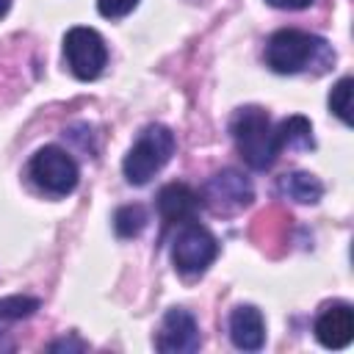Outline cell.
Segmentation results:
<instances>
[{"instance_id":"cell-1","label":"cell","mask_w":354,"mask_h":354,"mask_svg":"<svg viewBox=\"0 0 354 354\" xmlns=\"http://www.w3.org/2000/svg\"><path fill=\"white\" fill-rule=\"evenodd\" d=\"M266 64L277 75H299L310 66H315L318 72H326L335 64V53L324 39L313 33L282 28L266 44Z\"/></svg>"},{"instance_id":"cell-2","label":"cell","mask_w":354,"mask_h":354,"mask_svg":"<svg viewBox=\"0 0 354 354\" xmlns=\"http://www.w3.org/2000/svg\"><path fill=\"white\" fill-rule=\"evenodd\" d=\"M230 133H232V141H235L241 158L246 160V166H252L257 171L271 169L277 155L282 152L268 113L257 105L238 108L232 122H230Z\"/></svg>"},{"instance_id":"cell-3","label":"cell","mask_w":354,"mask_h":354,"mask_svg":"<svg viewBox=\"0 0 354 354\" xmlns=\"http://www.w3.org/2000/svg\"><path fill=\"white\" fill-rule=\"evenodd\" d=\"M174 155V133L166 124H149L138 133L136 144L124 155L122 171L130 185H147Z\"/></svg>"},{"instance_id":"cell-4","label":"cell","mask_w":354,"mask_h":354,"mask_svg":"<svg viewBox=\"0 0 354 354\" xmlns=\"http://www.w3.org/2000/svg\"><path fill=\"white\" fill-rule=\"evenodd\" d=\"M28 177L33 180V185L50 196H66L77 188L80 171L77 163L72 160V155L61 147H41L30 163H28Z\"/></svg>"},{"instance_id":"cell-5","label":"cell","mask_w":354,"mask_h":354,"mask_svg":"<svg viewBox=\"0 0 354 354\" xmlns=\"http://www.w3.org/2000/svg\"><path fill=\"white\" fill-rule=\"evenodd\" d=\"M64 58L69 72L77 80H94L100 77V72L108 64V47L105 39L94 30V28H72L64 36Z\"/></svg>"},{"instance_id":"cell-6","label":"cell","mask_w":354,"mask_h":354,"mask_svg":"<svg viewBox=\"0 0 354 354\" xmlns=\"http://www.w3.org/2000/svg\"><path fill=\"white\" fill-rule=\"evenodd\" d=\"M218 254V241L199 224L185 221V227L177 232L171 243V263L185 277H199L207 271V266Z\"/></svg>"},{"instance_id":"cell-7","label":"cell","mask_w":354,"mask_h":354,"mask_svg":"<svg viewBox=\"0 0 354 354\" xmlns=\"http://www.w3.org/2000/svg\"><path fill=\"white\" fill-rule=\"evenodd\" d=\"M202 199L205 205L213 210V213H238L243 210L252 199H254V191H252V183L235 171V169H224L218 174H213L207 183H205V191H202Z\"/></svg>"},{"instance_id":"cell-8","label":"cell","mask_w":354,"mask_h":354,"mask_svg":"<svg viewBox=\"0 0 354 354\" xmlns=\"http://www.w3.org/2000/svg\"><path fill=\"white\" fill-rule=\"evenodd\" d=\"M158 351L163 354H191L202 346L199 337V326L194 321V315L183 307H171L166 310L163 321H160V332L155 337Z\"/></svg>"},{"instance_id":"cell-9","label":"cell","mask_w":354,"mask_h":354,"mask_svg":"<svg viewBox=\"0 0 354 354\" xmlns=\"http://www.w3.org/2000/svg\"><path fill=\"white\" fill-rule=\"evenodd\" d=\"M315 337L324 348H346L354 340V310L346 301L326 304L315 318Z\"/></svg>"},{"instance_id":"cell-10","label":"cell","mask_w":354,"mask_h":354,"mask_svg":"<svg viewBox=\"0 0 354 354\" xmlns=\"http://www.w3.org/2000/svg\"><path fill=\"white\" fill-rule=\"evenodd\" d=\"M230 340L241 351H257L266 343V321L263 313L252 304H238L230 313Z\"/></svg>"},{"instance_id":"cell-11","label":"cell","mask_w":354,"mask_h":354,"mask_svg":"<svg viewBox=\"0 0 354 354\" xmlns=\"http://www.w3.org/2000/svg\"><path fill=\"white\" fill-rule=\"evenodd\" d=\"M199 210V196L185 183H169L158 194V213L166 224H185Z\"/></svg>"},{"instance_id":"cell-12","label":"cell","mask_w":354,"mask_h":354,"mask_svg":"<svg viewBox=\"0 0 354 354\" xmlns=\"http://www.w3.org/2000/svg\"><path fill=\"white\" fill-rule=\"evenodd\" d=\"M279 194L299 202V205H315L324 194V183L310 174V171H290V174H282L279 183H277Z\"/></svg>"},{"instance_id":"cell-13","label":"cell","mask_w":354,"mask_h":354,"mask_svg":"<svg viewBox=\"0 0 354 354\" xmlns=\"http://www.w3.org/2000/svg\"><path fill=\"white\" fill-rule=\"evenodd\" d=\"M277 141L279 149H313V124L304 116H288L279 127H277Z\"/></svg>"},{"instance_id":"cell-14","label":"cell","mask_w":354,"mask_h":354,"mask_svg":"<svg viewBox=\"0 0 354 354\" xmlns=\"http://www.w3.org/2000/svg\"><path fill=\"white\" fill-rule=\"evenodd\" d=\"M147 221H149V216H147L144 205H124L113 216V230L119 238H136L147 227Z\"/></svg>"},{"instance_id":"cell-15","label":"cell","mask_w":354,"mask_h":354,"mask_svg":"<svg viewBox=\"0 0 354 354\" xmlns=\"http://www.w3.org/2000/svg\"><path fill=\"white\" fill-rule=\"evenodd\" d=\"M351 86L354 80L351 77H340L332 91H329V111L343 122V124H351Z\"/></svg>"},{"instance_id":"cell-16","label":"cell","mask_w":354,"mask_h":354,"mask_svg":"<svg viewBox=\"0 0 354 354\" xmlns=\"http://www.w3.org/2000/svg\"><path fill=\"white\" fill-rule=\"evenodd\" d=\"M36 310H39V299H33V296H6V299H0V324L28 318Z\"/></svg>"},{"instance_id":"cell-17","label":"cell","mask_w":354,"mask_h":354,"mask_svg":"<svg viewBox=\"0 0 354 354\" xmlns=\"http://www.w3.org/2000/svg\"><path fill=\"white\" fill-rule=\"evenodd\" d=\"M136 6H138V0H97V11H100L105 19H122V17H127Z\"/></svg>"},{"instance_id":"cell-18","label":"cell","mask_w":354,"mask_h":354,"mask_svg":"<svg viewBox=\"0 0 354 354\" xmlns=\"http://www.w3.org/2000/svg\"><path fill=\"white\" fill-rule=\"evenodd\" d=\"M50 351H86V343L77 337H61L50 343Z\"/></svg>"},{"instance_id":"cell-19","label":"cell","mask_w":354,"mask_h":354,"mask_svg":"<svg viewBox=\"0 0 354 354\" xmlns=\"http://www.w3.org/2000/svg\"><path fill=\"white\" fill-rule=\"evenodd\" d=\"M266 3L274 8H282V11H299V8H307L313 0H266Z\"/></svg>"},{"instance_id":"cell-20","label":"cell","mask_w":354,"mask_h":354,"mask_svg":"<svg viewBox=\"0 0 354 354\" xmlns=\"http://www.w3.org/2000/svg\"><path fill=\"white\" fill-rule=\"evenodd\" d=\"M8 8H11V0H0V17H6Z\"/></svg>"}]
</instances>
